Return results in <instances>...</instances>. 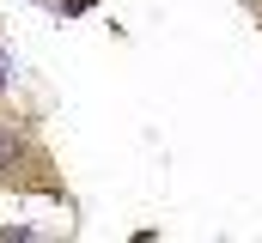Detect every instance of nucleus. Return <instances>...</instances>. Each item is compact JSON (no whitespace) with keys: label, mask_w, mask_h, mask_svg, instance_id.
<instances>
[{"label":"nucleus","mask_w":262,"mask_h":243,"mask_svg":"<svg viewBox=\"0 0 262 243\" xmlns=\"http://www.w3.org/2000/svg\"><path fill=\"white\" fill-rule=\"evenodd\" d=\"M25 164V128L18 121H0V182Z\"/></svg>","instance_id":"obj_1"},{"label":"nucleus","mask_w":262,"mask_h":243,"mask_svg":"<svg viewBox=\"0 0 262 243\" xmlns=\"http://www.w3.org/2000/svg\"><path fill=\"white\" fill-rule=\"evenodd\" d=\"M85 6H98V0H61V12H85Z\"/></svg>","instance_id":"obj_2"}]
</instances>
